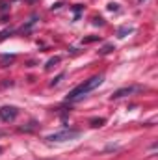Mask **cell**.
<instances>
[{
  "mask_svg": "<svg viewBox=\"0 0 158 160\" xmlns=\"http://www.w3.org/2000/svg\"><path fill=\"white\" fill-rule=\"evenodd\" d=\"M141 88H136V86H130V88H121L117 91H114V95H112V99H121V97H126V95H132V93H136V91H140Z\"/></svg>",
  "mask_w": 158,
  "mask_h": 160,
  "instance_id": "cell-4",
  "label": "cell"
},
{
  "mask_svg": "<svg viewBox=\"0 0 158 160\" xmlns=\"http://www.w3.org/2000/svg\"><path fill=\"white\" fill-rule=\"evenodd\" d=\"M58 62H60V58H58V56H56V58H52V60H48V63H47V69H50V67H52L54 63H58Z\"/></svg>",
  "mask_w": 158,
  "mask_h": 160,
  "instance_id": "cell-9",
  "label": "cell"
},
{
  "mask_svg": "<svg viewBox=\"0 0 158 160\" xmlns=\"http://www.w3.org/2000/svg\"><path fill=\"white\" fill-rule=\"evenodd\" d=\"M112 50H116V48H114V45H106V47H102V48H101V54H110Z\"/></svg>",
  "mask_w": 158,
  "mask_h": 160,
  "instance_id": "cell-6",
  "label": "cell"
},
{
  "mask_svg": "<svg viewBox=\"0 0 158 160\" xmlns=\"http://www.w3.org/2000/svg\"><path fill=\"white\" fill-rule=\"evenodd\" d=\"M97 39H99L97 36H95V38H86V39H84V43H93V41H97Z\"/></svg>",
  "mask_w": 158,
  "mask_h": 160,
  "instance_id": "cell-12",
  "label": "cell"
},
{
  "mask_svg": "<svg viewBox=\"0 0 158 160\" xmlns=\"http://www.w3.org/2000/svg\"><path fill=\"white\" fill-rule=\"evenodd\" d=\"M80 134L82 132L77 128H63V130H58L54 134H48L47 140L48 142H71V140H77Z\"/></svg>",
  "mask_w": 158,
  "mask_h": 160,
  "instance_id": "cell-2",
  "label": "cell"
},
{
  "mask_svg": "<svg viewBox=\"0 0 158 160\" xmlns=\"http://www.w3.org/2000/svg\"><path fill=\"white\" fill-rule=\"evenodd\" d=\"M102 82H104V77H102V75L91 77L89 80H86V82H82L80 86H77L75 89H71L69 95H67V101H78V99H82L84 95H87L89 91H93L95 88H99Z\"/></svg>",
  "mask_w": 158,
  "mask_h": 160,
  "instance_id": "cell-1",
  "label": "cell"
},
{
  "mask_svg": "<svg viewBox=\"0 0 158 160\" xmlns=\"http://www.w3.org/2000/svg\"><path fill=\"white\" fill-rule=\"evenodd\" d=\"M0 151H2V149H0Z\"/></svg>",
  "mask_w": 158,
  "mask_h": 160,
  "instance_id": "cell-15",
  "label": "cell"
},
{
  "mask_svg": "<svg viewBox=\"0 0 158 160\" xmlns=\"http://www.w3.org/2000/svg\"><path fill=\"white\" fill-rule=\"evenodd\" d=\"M62 78H63V73H62V75H58V77H56V80H52V82H50V86H56V84H58Z\"/></svg>",
  "mask_w": 158,
  "mask_h": 160,
  "instance_id": "cell-11",
  "label": "cell"
},
{
  "mask_svg": "<svg viewBox=\"0 0 158 160\" xmlns=\"http://www.w3.org/2000/svg\"><path fill=\"white\" fill-rule=\"evenodd\" d=\"M104 125V119L99 118V119H91V127H102Z\"/></svg>",
  "mask_w": 158,
  "mask_h": 160,
  "instance_id": "cell-7",
  "label": "cell"
},
{
  "mask_svg": "<svg viewBox=\"0 0 158 160\" xmlns=\"http://www.w3.org/2000/svg\"><path fill=\"white\" fill-rule=\"evenodd\" d=\"M140 2H143V0H140Z\"/></svg>",
  "mask_w": 158,
  "mask_h": 160,
  "instance_id": "cell-14",
  "label": "cell"
},
{
  "mask_svg": "<svg viewBox=\"0 0 158 160\" xmlns=\"http://www.w3.org/2000/svg\"><path fill=\"white\" fill-rule=\"evenodd\" d=\"M93 24H95V26H101V24H102V19H95V22H93Z\"/></svg>",
  "mask_w": 158,
  "mask_h": 160,
  "instance_id": "cell-13",
  "label": "cell"
},
{
  "mask_svg": "<svg viewBox=\"0 0 158 160\" xmlns=\"http://www.w3.org/2000/svg\"><path fill=\"white\" fill-rule=\"evenodd\" d=\"M17 116H19V110H17L15 106H2V108H0V119L6 121V123L15 121Z\"/></svg>",
  "mask_w": 158,
  "mask_h": 160,
  "instance_id": "cell-3",
  "label": "cell"
},
{
  "mask_svg": "<svg viewBox=\"0 0 158 160\" xmlns=\"http://www.w3.org/2000/svg\"><path fill=\"white\" fill-rule=\"evenodd\" d=\"M108 9H110V11H119V4H116V2H110V4H108Z\"/></svg>",
  "mask_w": 158,
  "mask_h": 160,
  "instance_id": "cell-8",
  "label": "cell"
},
{
  "mask_svg": "<svg viewBox=\"0 0 158 160\" xmlns=\"http://www.w3.org/2000/svg\"><path fill=\"white\" fill-rule=\"evenodd\" d=\"M134 32V28H130V26H121L117 30V38H126L128 34H132Z\"/></svg>",
  "mask_w": 158,
  "mask_h": 160,
  "instance_id": "cell-5",
  "label": "cell"
},
{
  "mask_svg": "<svg viewBox=\"0 0 158 160\" xmlns=\"http://www.w3.org/2000/svg\"><path fill=\"white\" fill-rule=\"evenodd\" d=\"M13 60H15V56H4V58H2V63L6 65L7 62H13Z\"/></svg>",
  "mask_w": 158,
  "mask_h": 160,
  "instance_id": "cell-10",
  "label": "cell"
}]
</instances>
